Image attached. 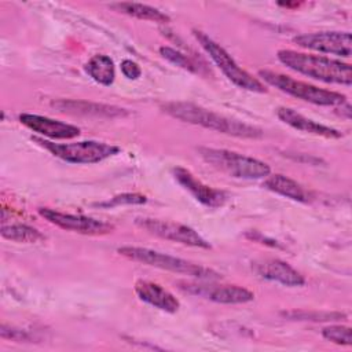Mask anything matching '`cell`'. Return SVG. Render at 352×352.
Masks as SVG:
<instances>
[{"instance_id": "obj_1", "label": "cell", "mask_w": 352, "mask_h": 352, "mask_svg": "<svg viewBox=\"0 0 352 352\" xmlns=\"http://www.w3.org/2000/svg\"><path fill=\"white\" fill-rule=\"evenodd\" d=\"M161 109L169 114L170 117L180 120L183 122L199 125L206 129H212L224 135L246 138V139H257L263 136V131L257 126L249 125L243 121L230 118L208 110L202 106L188 103V102H168L161 106Z\"/></svg>"}, {"instance_id": "obj_2", "label": "cell", "mask_w": 352, "mask_h": 352, "mask_svg": "<svg viewBox=\"0 0 352 352\" xmlns=\"http://www.w3.org/2000/svg\"><path fill=\"white\" fill-rule=\"evenodd\" d=\"M276 56L286 67L314 80L346 87L352 84V67L349 63L342 60L297 52L293 50H279Z\"/></svg>"}, {"instance_id": "obj_3", "label": "cell", "mask_w": 352, "mask_h": 352, "mask_svg": "<svg viewBox=\"0 0 352 352\" xmlns=\"http://www.w3.org/2000/svg\"><path fill=\"white\" fill-rule=\"evenodd\" d=\"M117 253L132 260L150 267H155L160 270L188 275L201 280H214L220 278V274L213 271L212 268L187 261L180 257H175L166 253H161L148 248L142 246H121L117 249Z\"/></svg>"}, {"instance_id": "obj_4", "label": "cell", "mask_w": 352, "mask_h": 352, "mask_svg": "<svg viewBox=\"0 0 352 352\" xmlns=\"http://www.w3.org/2000/svg\"><path fill=\"white\" fill-rule=\"evenodd\" d=\"M199 155L205 162L219 169L220 172L227 173L231 177L236 179H265L271 173V168L268 164L239 154L236 151L226 150V148H213V147H199Z\"/></svg>"}, {"instance_id": "obj_5", "label": "cell", "mask_w": 352, "mask_h": 352, "mask_svg": "<svg viewBox=\"0 0 352 352\" xmlns=\"http://www.w3.org/2000/svg\"><path fill=\"white\" fill-rule=\"evenodd\" d=\"M32 140L43 148L48 150L54 157L69 164H98L120 153L118 146L98 140H82L77 143H55L37 136H33Z\"/></svg>"}, {"instance_id": "obj_6", "label": "cell", "mask_w": 352, "mask_h": 352, "mask_svg": "<svg viewBox=\"0 0 352 352\" xmlns=\"http://www.w3.org/2000/svg\"><path fill=\"white\" fill-rule=\"evenodd\" d=\"M258 76L270 85L278 88L279 91L294 96L297 99L318 104V106H341L346 103V96L344 94L323 89L312 84L294 80L290 76L272 72V70H260Z\"/></svg>"}, {"instance_id": "obj_7", "label": "cell", "mask_w": 352, "mask_h": 352, "mask_svg": "<svg viewBox=\"0 0 352 352\" xmlns=\"http://www.w3.org/2000/svg\"><path fill=\"white\" fill-rule=\"evenodd\" d=\"M192 33L197 41L205 50V52L212 58V60L217 65V67L224 73V76L232 84L250 92H257V94L267 92V88L264 87V84L258 78L253 77L246 70H243L220 44H217L214 40H212L208 34H205L201 30L194 29Z\"/></svg>"}, {"instance_id": "obj_8", "label": "cell", "mask_w": 352, "mask_h": 352, "mask_svg": "<svg viewBox=\"0 0 352 352\" xmlns=\"http://www.w3.org/2000/svg\"><path fill=\"white\" fill-rule=\"evenodd\" d=\"M135 224L142 230L162 239L177 242L186 246L210 249V243L205 238H202L194 228L186 224L151 217H138L135 220Z\"/></svg>"}, {"instance_id": "obj_9", "label": "cell", "mask_w": 352, "mask_h": 352, "mask_svg": "<svg viewBox=\"0 0 352 352\" xmlns=\"http://www.w3.org/2000/svg\"><path fill=\"white\" fill-rule=\"evenodd\" d=\"M37 212L47 221L66 231H73L84 235H104L114 230V226L109 221L98 220L82 214L65 213L50 208H38Z\"/></svg>"}, {"instance_id": "obj_10", "label": "cell", "mask_w": 352, "mask_h": 352, "mask_svg": "<svg viewBox=\"0 0 352 352\" xmlns=\"http://www.w3.org/2000/svg\"><path fill=\"white\" fill-rule=\"evenodd\" d=\"M293 43L301 48L341 58H351L352 38L349 32H318L304 33L293 37Z\"/></svg>"}, {"instance_id": "obj_11", "label": "cell", "mask_w": 352, "mask_h": 352, "mask_svg": "<svg viewBox=\"0 0 352 352\" xmlns=\"http://www.w3.org/2000/svg\"><path fill=\"white\" fill-rule=\"evenodd\" d=\"M179 287L188 294L204 297L219 304H245L254 298V294L238 285H213V283H191L180 282Z\"/></svg>"}, {"instance_id": "obj_12", "label": "cell", "mask_w": 352, "mask_h": 352, "mask_svg": "<svg viewBox=\"0 0 352 352\" xmlns=\"http://www.w3.org/2000/svg\"><path fill=\"white\" fill-rule=\"evenodd\" d=\"M172 175L175 180L187 190L198 202L208 208H220L226 204L228 195L226 191L213 188L205 183H202L199 179H197L188 169L183 166H176L172 169Z\"/></svg>"}, {"instance_id": "obj_13", "label": "cell", "mask_w": 352, "mask_h": 352, "mask_svg": "<svg viewBox=\"0 0 352 352\" xmlns=\"http://www.w3.org/2000/svg\"><path fill=\"white\" fill-rule=\"evenodd\" d=\"M19 122L30 131L45 136L48 139H73L80 135V128L63 121H58L45 116L22 113L19 114Z\"/></svg>"}, {"instance_id": "obj_14", "label": "cell", "mask_w": 352, "mask_h": 352, "mask_svg": "<svg viewBox=\"0 0 352 352\" xmlns=\"http://www.w3.org/2000/svg\"><path fill=\"white\" fill-rule=\"evenodd\" d=\"M252 270L257 276L271 282H278L283 286L297 287L305 283V278L297 270L279 258L257 260L252 263Z\"/></svg>"}, {"instance_id": "obj_15", "label": "cell", "mask_w": 352, "mask_h": 352, "mask_svg": "<svg viewBox=\"0 0 352 352\" xmlns=\"http://www.w3.org/2000/svg\"><path fill=\"white\" fill-rule=\"evenodd\" d=\"M51 106L60 113L99 117V118H118L128 116V111L118 106L95 103L88 100H76V99H59L51 102Z\"/></svg>"}, {"instance_id": "obj_16", "label": "cell", "mask_w": 352, "mask_h": 352, "mask_svg": "<svg viewBox=\"0 0 352 352\" xmlns=\"http://www.w3.org/2000/svg\"><path fill=\"white\" fill-rule=\"evenodd\" d=\"M133 289L139 300L150 304L157 309L175 314L180 307L179 300L169 290H166L165 287L155 282L139 279L136 280Z\"/></svg>"}, {"instance_id": "obj_17", "label": "cell", "mask_w": 352, "mask_h": 352, "mask_svg": "<svg viewBox=\"0 0 352 352\" xmlns=\"http://www.w3.org/2000/svg\"><path fill=\"white\" fill-rule=\"evenodd\" d=\"M276 116L282 122L287 124L289 126H292L297 131L305 132V133L323 136L327 139H338L342 136V133L338 129L323 125L320 122H316V121L297 113L296 110H293L290 107H279L276 110Z\"/></svg>"}, {"instance_id": "obj_18", "label": "cell", "mask_w": 352, "mask_h": 352, "mask_svg": "<svg viewBox=\"0 0 352 352\" xmlns=\"http://www.w3.org/2000/svg\"><path fill=\"white\" fill-rule=\"evenodd\" d=\"M263 187H265L267 190L282 195L285 198L297 201V202H302L307 204L311 201V192L301 186L300 183H297L296 180L290 179L289 176L280 175V173H275V175H268L265 177V180L263 182Z\"/></svg>"}, {"instance_id": "obj_19", "label": "cell", "mask_w": 352, "mask_h": 352, "mask_svg": "<svg viewBox=\"0 0 352 352\" xmlns=\"http://www.w3.org/2000/svg\"><path fill=\"white\" fill-rule=\"evenodd\" d=\"M84 70L87 72V74L96 81L100 85L109 87L114 82L116 78V67L114 63L111 60L110 56L103 55V54H98L94 55L84 66Z\"/></svg>"}, {"instance_id": "obj_20", "label": "cell", "mask_w": 352, "mask_h": 352, "mask_svg": "<svg viewBox=\"0 0 352 352\" xmlns=\"http://www.w3.org/2000/svg\"><path fill=\"white\" fill-rule=\"evenodd\" d=\"M111 8H114L118 12L126 14L129 16L138 18V19H143V21H153V22H158V23H168L170 21V18L160 11L155 7L147 6V4H142V3H114L110 4Z\"/></svg>"}, {"instance_id": "obj_21", "label": "cell", "mask_w": 352, "mask_h": 352, "mask_svg": "<svg viewBox=\"0 0 352 352\" xmlns=\"http://www.w3.org/2000/svg\"><path fill=\"white\" fill-rule=\"evenodd\" d=\"M1 236L4 239L18 242V243H36L44 239V235L34 227L16 223V224H3Z\"/></svg>"}, {"instance_id": "obj_22", "label": "cell", "mask_w": 352, "mask_h": 352, "mask_svg": "<svg viewBox=\"0 0 352 352\" xmlns=\"http://www.w3.org/2000/svg\"><path fill=\"white\" fill-rule=\"evenodd\" d=\"M285 318L293 320H312V322H327V320H338L345 318V314L341 312H319V311H285L282 312Z\"/></svg>"}, {"instance_id": "obj_23", "label": "cell", "mask_w": 352, "mask_h": 352, "mask_svg": "<svg viewBox=\"0 0 352 352\" xmlns=\"http://www.w3.org/2000/svg\"><path fill=\"white\" fill-rule=\"evenodd\" d=\"M160 54H161L162 58H165L170 63H173V65H176V66H179V67H182L184 70H188V72L197 73V74L201 73V70L198 69L197 63L191 58H188L187 55L182 54L180 51H177V50L172 48V47H168V45L161 47L160 48Z\"/></svg>"}, {"instance_id": "obj_24", "label": "cell", "mask_w": 352, "mask_h": 352, "mask_svg": "<svg viewBox=\"0 0 352 352\" xmlns=\"http://www.w3.org/2000/svg\"><path fill=\"white\" fill-rule=\"evenodd\" d=\"M147 198L143 194L139 192H122L118 195H114L113 198L96 204L99 208H114V206H121V205H142L146 204Z\"/></svg>"}, {"instance_id": "obj_25", "label": "cell", "mask_w": 352, "mask_h": 352, "mask_svg": "<svg viewBox=\"0 0 352 352\" xmlns=\"http://www.w3.org/2000/svg\"><path fill=\"white\" fill-rule=\"evenodd\" d=\"M322 336L337 344V345H351L352 344V337H351V327L349 326H342V324H333L323 327Z\"/></svg>"}, {"instance_id": "obj_26", "label": "cell", "mask_w": 352, "mask_h": 352, "mask_svg": "<svg viewBox=\"0 0 352 352\" xmlns=\"http://www.w3.org/2000/svg\"><path fill=\"white\" fill-rule=\"evenodd\" d=\"M0 336H1V338L16 341V342H30L32 340H34L33 336L29 331L15 329V327H11V326H7V324H1Z\"/></svg>"}, {"instance_id": "obj_27", "label": "cell", "mask_w": 352, "mask_h": 352, "mask_svg": "<svg viewBox=\"0 0 352 352\" xmlns=\"http://www.w3.org/2000/svg\"><path fill=\"white\" fill-rule=\"evenodd\" d=\"M121 73L129 80H136L140 77L142 69L136 62H133L131 59H124L121 62Z\"/></svg>"}]
</instances>
